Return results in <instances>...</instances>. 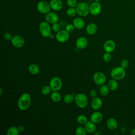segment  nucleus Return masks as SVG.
<instances>
[{
	"label": "nucleus",
	"mask_w": 135,
	"mask_h": 135,
	"mask_svg": "<svg viewBox=\"0 0 135 135\" xmlns=\"http://www.w3.org/2000/svg\"><path fill=\"white\" fill-rule=\"evenodd\" d=\"M31 97L29 93H24L19 98L17 101V106L20 110L25 111L30 106Z\"/></svg>",
	"instance_id": "obj_1"
},
{
	"label": "nucleus",
	"mask_w": 135,
	"mask_h": 135,
	"mask_svg": "<svg viewBox=\"0 0 135 135\" xmlns=\"http://www.w3.org/2000/svg\"><path fill=\"white\" fill-rule=\"evenodd\" d=\"M110 75L112 79L116 80H121L123 79L126 75L125 69L121 66L115 67L111 71Z\"/></svg>",
	"instance_id": "obj_2"
},
{
	"label": "nucleus",
	"mask_w": 135,
	"mask_h": 135,
	"mask_svg": "<svg viewBox=\"0 0 135 135\" xmlns=\"http://www.w3.org/2000/svg\"><path fill=\"white\" fill-rule=\"evenodd\" d=\"M77 14L82 17L86 16L90 13V6L85 2H80L78 3L75 7Z\"/></svg>",
	"instance_id": "obj_3"
},
{
	"label": "nucleus",
	"mask_w": 135,
	"mask_h": 135,
	"mask_svg": "<svg viewBox=\"0 0 135 135\" xmlns=\"http://www.w3.org/2000/svg\"><path fill=\"white\" fill-rule=\"evenodd\" d=\"M75 102L78 107L83 109L86 107L88 104V99L83 93H78L75 96Z\"/></svg>",
	"instance_id": "obj_4"
},
{
	"label": "nucleus",
	"mask_w": 135,
	"mask_h": 135,
	"mask_svg": "<svg viewBox=\"0 0 135 135\" xmlns=\"http://www.w3.org/2000/svg\"><path fill=\"white\" fill-rule=\"evenodd\" d=\"M39 30L41 34L44 37H49L51 34V28L50 23L46 21L41 22L39 25Z\"/></svg>",
	"instance_id": "obj_5"
},
{
	"label": "nucleus",
	"mask_w": 135,
	"mask_h": 135,
	"mask_svg": "<svg viewBox=\"0 0 135 135\" xmlns=\"http://www.w3.org/2000/svg\"><path fill=\"white\" fill-rule=\"evenodd\" d=\"M36 8L40 13L43 14H46L50 12L51 9L50 4L45 1H41L38 2L36 5Z\"/></svg>",
	"instance_id": "obj_6"
},
{
	"label": "nucleus",
	"mask_w": 135,
	"mask_h": 135,
	"mask_svg": "<svg viewBox=\"0 0 135 135\" xmlns=\"http://www.w3.org/2000/svg\"><path fill=\"white\" fill-rule=\"evenodd\" d=\"M49 85L52 91H58L62 86V82L60 78L57 76L52 78L49 83Z\"/></svg>",
	"instance_id": "obj_7"
},
{
	"label": "nucleus",
	"mask_w": 135,
	"mask_h": 135,
	"mask_svg": "<svg viewBox=\"0 0 135 135\" xmlns=\"http://www.w3.org/2000/svg\"><path fill=\"white\" fill-rule=\"evenodd\" d=\"M93 80L96 84L98 85H102L105 82L107 78L103 73L99 71L94 74L93 76Z\"/></svg>",
	"instance_id": "obj_8"
},
{
	"label": "nucleus",
	"mask_w": 135,
	"mask_h": 135,
	"mask_svg": "<svg viewBox=\"0 0 135 135\" xmlns=\"http://www.w3.org/2000/svg\"><path fill=\"white\" fill-rule=\"evenodd\" d=\"M70 37L69 33L66 30H60L56 35V40L60 43H64L66 42Z\"/></svg>",
	"instance_id": "obj_9"
},
{
	"label": "nucleus",
	"mask_w": 135,
	"mask_h": 135,
	"mask_svg": "<svg viewBox=\"0 0 135 135\" xmlns=\"http://www.w3.org/2000/svg\"><path fill=\"white\" fill-rule=\"evenodd\" d=\"M11 41L12 44L16 48H21L24 45L25 40L24 38L20 35L14 36Z\"/></svg>",
	"instance_id": "obj_10"
},
{
	"label": "nucleus",
	"mask_w": 135,
	"mask_h": 135,
	"mask_svg": "<svg viewBox=\"0 0 135 135\" xmlns=\"http://www.w3.org/2000/svg\"><path fill=\"white\" fill-rule=\"evenodd\" d=\"M102 10L101 5L99 2H94L90 6V13L93 15H99Z\"/></svg>",
	"instance_id": "obj_11"
},
{
	"label": "nucleus",
	"mask_w": 135,
	"mask_h": 135,
	"mask_svg": "<svg viewBox=\"0 0 135 135\" xmlns=\"http://www.w3.org/2000/svg\"><path fill=\"white\" fill-rule=\"evenodd\" d=\"M45 20L49 23L53 24L59 21V16L55 12H50L45 14Z\"/></svg>",
	"instance_id": "obj_12"
},
{
	"label": "nucleus",
	"mask_w": 135,
	"mask_h": 135,
	"mask_svg": "<svg viewBox=\"0 0 135 135\" xmlns=\"http://www.w3.org/2000/svg\"><path fill=\"white\" fill-rule=\"evenodd\" d=\"M115 46L116 45L115 42L111 40H107L103 44V49L105 52H112L113 51H114Z\"/></svg>",
	"instance_id": "obj_13"
},
{
	"label": "nucleus",
	"mask_w": 135,
	"mask_h": 135,
	"mask_svg": "<svg viewBox=\"0 0 135 135\" xmlns=\"http://www.w3.org/2000/svg\"><path fill=\"white\" fill-rule=\"evenodd\" d=\"M76 46L79 50H82L86 47L88 44V40L84 37H79L75 42Z\"/></svg>",
	"instance_id": "obj_14"
},
{
	"label": "nucleus",
	"mask_w": 135,
	"mask_h": 135,
	"mask_svg": "<svg viewBox=\"0 0 135 135\" xmlns=\"http://www.w3.org/2000/svg\"><path fill=\"white\" fill-rule=\"evenodd\" d=\"M102 105V101L101 98L99 97H95L93 98L91 102V108L94 110H97L100 109Z\"/></svg>",
	"instance_id": "obj_15"
},
{
	"label": "nucleus",
	"mask_w": 135,
	"mask_h": 135,
	"mask_svg": "<svg viewBox=\"0 0 135 135\" xmlns=\"http://www.w3.org/2000/svg\"><path fill=\"white\" fill-rule=\"evenodd\" d=\"M50 4L51 9L55 11H59L63 7V3L61 0H51Z\"/></svg>",
	"instance_id": "obj_16"
},
{
	"label": "nucleus",
	"mask_w": 135,
	"mask_h": 135,
	"mask_svg": "<svg viewBox=\"0 0 135 135\" xmlns=\"http://www.w3.org/2000/svg\"><path fill=\"white\" fill-rule=\"evenodd\" d=\"M90 119L91 121H92L94 123H99L101 122L103 119L102 114L98 111L94 112L91 115Z\"/></svg>",
	"instance_id": "obj_17"
},
{
	"label": "nucleus",
	"mask_w": 135,
	"mask_h": 135,
	"mask_svg": "<svg viewBox=\"0 0 135 135\" xmlns=\"http://www.w3.org/2000/svg\"><path fill=\"white\" fill-rule=\"evenodd\" d=\"M92 121H88L84 124V128L89 133H93L96 131V126Z\"/></svg>",
	"instance_id": "obj_18"
},
{
	"label": "nucleus",
	"mask_w": 135,
	"mask_h": 135,
	"mask_svg": "<svg viewBox=\"0 0 135 135\" xmlns=\"http://www.w3.org/2000/svg\"><path fill=\"white\" fill-rule=\"evenodd\" d=\"M107 127L108 129L111 130H115L118 126V123L116 119L113 118H111L107 121Z\"/></svg>",
	"instance_id": "obj_19"
},
{
	"label": "nucleus",
	"mask_w": 135,
	"mask_h": 135,
	"mask_svg": "<svg viewBox=\"0 0 135 135\" xmlns=\"http://www.w3.org/2000/svg\"><path fill=\"white\" fill-rule=\"evenodd\" d=\"M73 24L75 28L78 30H81L84 27L85 22L82 18L80 17H76L73 21Z\"/></svg>",
	"instance_id": "obj_20"
},
{
	"label": "nucleus",
	"mask_w": 135,
	"mask_h": 135,
	"mask_svg": "<svg viewBox=\"0 0 135 135\" xmlns=\"http://www.w3.org/2000/svg\"><path fill=\"white\" fill-rule=\"evenodd\" d=\"M98 30L97 26L94 23H90L88 24L86 27V31L89 35H94Z\"/></svg>",
	"instance_id": "obj_21"
},
{
	"label": "nucleus",
	"mask_w": 135,
	"mask_h": 135,
	"mask_svg": "<svg viewBox=\"0 0 135 135\" xmlns=\"http://www.w3.org/2000/svg\"><path fill=\"white\" fill-rule=\"evenodd\" d=\"M107 85H108V88H109L110 90L112 91H115L116 90H117L118 88V86H119L117 80H116L114 79H110V80H109V81L108 82Z\"/></svg>",
	"instance_id": "obj_22"
},
{
	"label": "nucleus",
	"mask_w": 135,
	"mask_h": 135,
	"mask_svg": "<svg viewBox=\"0 0 135 135\" xmlns=\"http://www.w3.org/2000/svg\"><path fill=\"white\" fill-rule=\"evenodd\" d=\"M28 72L33 75L37 74L40 72V68L36 64H31L28 67Z\"/></svg>",
	"instance_id": "obj_23"
},
{
	"label": "nucleus",
	"mask_w": 135,
	"mask_h": 135,
	"mask_svg": "<svg viewBox=\"0 0 135 135\" xmlns=\"http://www.w3.org/2000/svg\"><path fill=\"white\" fill-rule=\"evenodd\" d=\"M51 99L54 102H59L61 101L62 97L58 91H53L51 94Z\"/></svg>",
	"instance_id": "obj_24"
},
{
	"label": "nucleus",
	"mask_w": 135,
	"mask_h": 135,
	"mask_svg": "<svg viewBox=\"0 0 135 135\" xmlns=\"http://www.w3.org/2000/svg\"><path fill=\"white\" fill-rule=\"evenodd\" d=\"M18 127L15 126H12L9 127L6 132L7 135H18L19 133Z\"/></svg>",
	"instance_id": "obj_25"
},
{
	"label": "nucleus",
	"mask_w": 135,
	"mask_h": 135,
	"mask_svg": "<svg viewBox=\"0 0 135 135\" xmlns=\"http://www.w3.org/2000/svg\"><path fill=\"white\" fill-rule=\"evenodd\" d=\"M75 97L71 94H68L64 97L63 101L66 104H71L74 101Z\"/></svg>",
	"instance_id": "obj_26"
},
{
	"label": "nucleus",
	"mask_w": 135,
	"mask_h": 135,
	"mask_svg": "<svg viewBox=\"0 0 135 135\" xmlns=\"http://www.w3.org/2000/svg\"><path fill=\"white\" fill-rule=\"evenodd\" d=\"M109 88H108V85L103 84L102 85H101V87L100 88V93L101 94V95H103V96H105L107 95L108 94L109 92Z\"/></svg>",
	"instance_id": "obj_27"
},
{
	"label": "nucleus",
	"mask_w": 135,
	"mask_h": 135,
	"mask_svg": "<svg viewBox=\"0 0 135 135\" xmlns=\"http://www.w3.org/2000/svg\"><path fill=\"white\" fill-rule=\"evenodd\" d=\"M76 121L79 124H84L88 121V118L84 115H79L76 118Z\"/></svg>",
	"instance_id": "obj_28"
},
{
	"label": "nucleus",
	"mask_w": 135,
	"mask_h": 135,
	"mask_svg": "<svg viewBox=\"0 0 135 135\" xmlns=\"http://www.w3.org/2000/svg\"><path fill=\"white\" fill-rule=\"evenodd\" d=\"M86 131L84 127H78L75 130V134L76 135H86Z\"/></svg>",
	"instance_id": "obj_29"
},
{
	"label": "nucleus",
	"mask_w": 135,
	"mask_h": 135,
	"mask_svg": "<svg viewBox=\"0 0 135 135\" xmlns=\"http://www.w3.org/2000/svg\"><path fill=\"white\" fill-rule=\"evenodd\" d=\"M77 13L76 8L75 7H69L66 11V14L69 17H73L75 16Z\"/></svg>",
	"instance_id": "obj_30"
},
{
	"label": "nucleus",
	"mask_w": 135,
	"mask_h": 135,
	"mask_svg": "<svg viewBox=\"0 0 135 135\" xmlns=\"http://www.w3.org/2000/svg\"><path fill=\"white\" fill-rule=\"evenodd\" d=\"M52 91L50 85H45L41 89V93L44 95H48L51 93Z\"/></svg>",
	"instance_id": "obj_31"
},
{
	"label": "nucleus",
	"mask_w": 135,
	"mask_h": 135,
	"mask_svg": "<svg viewBox=\"0 0 135 135\" xmlns=\"http://www.w3.org/2000/svg\"><path fill=\"white\" fill-rule=\"evenodd\" d=\"M111 59H112V55L111 54V53L105 52L103 55V59L105 62H110Z\"/></svg>",
	"instance_id": "obj_32"
},
{
	"label": "nucleus",
	"mask_w": 135,
	"mask_h": 135,
	"mask_svg": "<svg viewBox=\"0 0 135 135\" xmlns=\"http://www.w3.org/2000/svg\"><path fill=\"white\" fill-rule=\"evenodd\" d=\"M52 28L54 32L57 33L58 32H59L61 30V27L60 24L57 22V23H54L52 24Z\"/></svg>",
	"instance_id": "obj_33"
},
{
	"label": "nucleus",
	"mask_w": 135,
	"mask_h": 135,
	"mask_svg": "<svg viewBox=\"0 0 135 135\" xmlns=\"http://www.w3.org/2000/svg\"><path fill=\"white\" fill-rule=\"evenodd\" d=\"M66 3L70 7H75L78 4L76 0H66Z\"/></svg>",
	"instance_id": "obj_34"
},
{
	"label": "nucleus",
	"mask_w": 135,
	"mask_h": 135,
	"mask_svg": "<svg viewBox=\"0 0 135 135\" xmlns=\"http://www.w3.org/2000/svg\"><path fill=\"white\" fill-rule=\"evenodd\" d=\"M74 26L73 25V24H68L66 25L65 26V30L69 33H72L73 32L74 30Z\"/></svg>",
	"instance_id": "obj_35"
},
{
	"label": "nucleus",
	"mask_w": 135,
	"mask_h": 135,
	"mask_svg": "<svg viewBox=\"0 0 135 135\" xmlns=\"http://www.w3.org/2000/svg\"><path fill=\"white\" fill-rule=\"evenodd\" d=\"M129 65V61L126 59L122 60L120 62V66H121L122 68H123L124 69L127 68L128 67Z\"/></svg>",
	"instance_id": "obj_36"
},
{
	"label": "nucleus",
	"mask_w": 135,
	"mask_h": 135,
	"mask_svg": "<svg viewBox=\"0 0 135 135\" xmlns=\"http://www.w3.org/2000/svg\"><path fill=\"white\" fill-rule=\"evenodd\" d=\"M4 38L7 40V41H9V40H11L12 38V35L11 34V33H5L4 35Z\"/></svg>",
	"instance_id": "obj_37"
},
{
	"label": "nucleus",
	"mask_w": 135,
	"mask_h": 135,
	"mask_svg": "<svg viewBox=\"0 0 135 135\" xmlns=\"http://www.w3.org/2000/svg\"><path fill=\"white\" fill-rule=\"evenodd\" d=\"M97 95H98L97 92L95 90H91V91L90 92V95L91 97H92L93 98L97 97Z\"/></svg>",
	"instance_id": "obj_38"
},
{
	"label": "nucleus",
	"mask_w": 135,
	"mask_h": 135,
	"mask_svg": "<svg viewBox=\"0 0 135 135\" xmlns=\"http://www.w3.org/2000/svg\"><path fill=\"white\" fill-rule=\"evenodd\" d=\"M18 130H19L20 132H22L24 130V127L23 126H19L18 127Z\"/></svg>",
	"instance_id": "obj_39"
},
{
	"label": "nucleus",
	"mask_w": 135,
	"mask_h": 135,
	"mask_svg": "<svg viewBox=\"0 0 135 135\" xmlns=\"http://www.w3.org/2000/svg\"><path fill=\"white\" fill-rule=\"evenodd\" d=\"M131 135H135V129H132L130 132Z\"/></svg>",
	"instance_id": "obj_40"
},
{
	"label": "nucleus",
	"mask_w": 135,
	"mask_h": 135,
	"mask_svg": "<svg viewBox=\"0 0 135 135\" xmlns=\"http://www.w3.org/2000/svg\"><path fill=\"white\" fill-rule=\"evenodd\" d=\"M0 95H2V93H3V89L2 88H0Z\"/></svg>",
	"instance_id": "obj_41"
},
{
	"label": "nucleus",
	"mask_w": 135,
	"mask_h": 135,
	"mask_svg": "<svg viewBox=\"0 0 135 135\" xmlns=\"http://www.w3.org/2000/svg\"><path fill=\"white\" fill-rule=\"evenodd\" d=\"M54 35H53V34H51L50 35V37H50L51 38H52H52H54Z\"/></svg>",
	"instance_id": "obj_42"
},
{
	"label": "nucleus",
	"mask_w": 135,
	"mask_h": 135,
	"mask_svg": "<svg viewBox=\"0 0 135 135\" xmlns=\"http://www.w3.org/2000/svg\"><path fill=\"white\" fill-rule=\"evenodd\" d=\"M95 2H99L100 0H94Z\"/></svg>",
	"instance_id": "obj_43"
}]
</instances>
